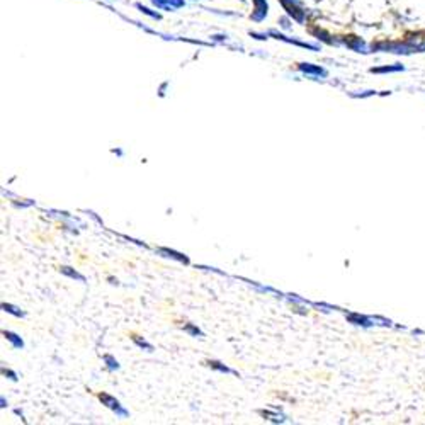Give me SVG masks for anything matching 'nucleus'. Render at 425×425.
<instances>
[{"label": "nucleus", "instance_id": "f257e3e1", "mask_svg": "<svg viewBox=\"0 0 425 425\" xmlns=\"http://www.w3.org/2000/svg\"><path fill=\"white\" fill-rule=\"evenodd\" d=\"M99 398L101 400H104L106 403H107V406H111V408L113 410H119V403L116 400H113L111 398V396H107V395H99Z\"/></svg>", "mask_w": 425, "mask_h": 425}, {"label": "nucleus", "instance_id": "f03ea898", "mask_svg": "<svg viewBox=\"0 0 425 425\" xmlns=\"http://www.w3.org/2000/svg\"><path fill=\"white\" fill-rule=\"evenodd\" d=\"M4 335H6V337H7L9 340H12V342L16 344L17 347H21V345H22V342H21V340H17V339H16V335H14V334H7V332H6V334H4Z\"/></svg>", "mask_w": 425, "mask_h": 425}]
</instances>
